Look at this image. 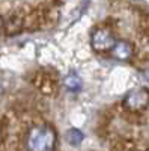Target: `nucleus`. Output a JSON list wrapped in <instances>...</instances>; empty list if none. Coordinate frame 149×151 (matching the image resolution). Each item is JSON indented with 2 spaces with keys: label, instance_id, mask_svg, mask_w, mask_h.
Returning a JSON list of instances; mask_svg holds the SVG:
<instances>
[{
  "label": "nucleus",
  "instance_id": "1",
  "mask_svg": "<svg viewBox=\"0 0 149 151\" xmlns=\"http://www.w3.org/2000/svg\"><path fill=\"white\" fill-rule=\"evenodd\" d=\"M56 144V133L51 127L39 125L30 130L27 136L29 151H50Z\"/></svg>",
  "mask_w": 149,
  "mask_h": 151
},
{
  "label": "nucleus",
  "instance_id": "2",
  "mask_svg": "<svg viewBox=\"0 0 149 151\" xmlns=\"http://www.w3.org/2000/svg\"><path fill=\"white\" fill-rule=\"evenodd\" d=\"M116 40L113 33L107 29L98 27L92 32L91 35V45L95 52H107V50H111L115 45Z\"/></svg>",
  "mask_w": 149,
  "mask_h": 151
},
{
  "label": "nucleus",
  "instance_id": "3",
  "mask_svg": "<svg viewBox=\"0 0 149 151\" xmlns=\"http://www.w3.org/2000/svg\"><path fill=\"white\" fill-rule=\"evenodd\" d=\"M125 106L131 110H142L149 104V89L146 88H134L128 91L125 98H123Z\"/></svg>",
  "mask_w": 149,
  "mask_h": 151
},
{
  "label": "nucleus",
  "instance_id": "4",
  "mask_svg": "<svg viewBox=\"0 0 149 151\" xmlns=\"http://www.w3.org/2000/svg\"><path fill=\"white\" fill-rule=\"evenodd\" d=\"M111 52V56L118 60H130L133 53H134V48H133V44L125 41V40H120V41H116L113 48L110 50Z\"/></svg>",
  "mask_w": 149,
  "mask_h": 151
},
{
  "label": "nucleus",
  "instance_id": "5",
  "mask_svg": "<svg viewBox=\"0 0 149 151\" xmlns=\"http://www.w3.org/2000/svg\"><path fill=\"white\" fill-rule=\"evenodd\" d=\"M65 88L68 91H71V92H80L81 91V88H83V82H81V79L78 77V76L76 74V73H71V74H68L66 77H65Z\"/></svg>",
  "mask_w": 149,
  "mask_h": 151
},
{
  "label": "nucleus",
  "instance_id": "6",
  "mask_svg": "<svg viewBox=\"0 0 149 151\" xmlns=\"http://www.w3.org/2000/svg\"><path fill=\"white\" fill-rule=\"evenodd\" d=\"M66 142L71 145V147H80L83 139H84V134L78 130V129H69L66 132V136H65Z\"/></svg>",
  "mask_w": 149,
  "mask_h": 151
},
{
  "label": "nucleus",
  "instance_id": "7",
  "mask_svg": "<svg viewBox=\"0 0 149 151\" xmlns=\"http://www.w3.org/2000/svg\"><path fill=\"white\" fill-rule=\"evenodd\" d=\"M142 71H143V76H145V79H148V80H149V62H148V64H146V65L143 67V70H142Z\"/></svg>",
  "mask_w": 149,
  "mask_h": 151
},
{
  "label": "nucleus",
  "instance_id": "8",
  "mask_svg": "<svg viewBox=\"0 0 149 151\" xmlns=\"http://www.w3.org/2000/svg\"><path fill=\"white\" fill-rule=\"evenodd\" d=\"M2 27H3V21H2V17H0V32H2Z\"/></svg>",
  "mask_w": 149,
  "mask_h": 151
}]
</instances>
